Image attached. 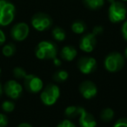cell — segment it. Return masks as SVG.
Masks as SVG:
<instances>
[{
	"mask_svg": "<svg viewBox=\"0 0 127 127\" xmlns=\"http://www.w3.org/2000/svg\"><path fill=\"white\" fill-rule=\"evenodd\" d=\"M35 55L40 60L53 59L58 55V46L51 41H41L36 46Z\"/></svg>",
	"mask_w": 127,
	"mask_h": 127,
	"instance_id": "6da1fadb",
	"label": "cell"
},
{
	"mask_svg": "<svg viewBox=\"0 0 127 127\" xmlns=\"http://www.w3.org/2000/svg\"><path fill=\"white\" fill-rule=\"evenodd\" d=\"M125 65V57L118 51L111 52L105 57L104 66L109 72L114 73L119 71Z\"/></svg>",
	"mask_w": 127,
	"mask_h": 127,
	"instance_id": "7a4b0ae2",
	"label": "cell"
},
{
	"mask_svg": "<svg viewBox=\"0 0 127 127\" xmlns=\"http://www.w3.org/2000/svg\"><path fill=\"white\" fill-rule=\"evenodd\" d=\"M60 97V89L55 84H49L41 91L40 99L46 106H51L56 104Z\"/></svg>",
	"mask_w": 127,
	"mask_h": 127,
	"instance_id": "3957f363",
	"label": "cell"
},
{
	"mask_svg": "<svg viewBox=\"0 0 127 127\" xmlns=\"http://www.w3.org/2000/svg\"><path fill=\"white\" fill-rule=\"evenodd\" d=\"M126 15L127 9L124 3L119 2V1H114L111 3L109 11H108V16L111 23L117 24L124 21L126 18Z\"/></svg>",
	"mask_w": 127,
	"mask_h": 127,
	"instance_id": "277c9868",
	"label": "cell"
},
{
	"mask_svg": "<svg viewBox=\"0 0 127 127\" xmlns=\"http://www.w3.org/2000/svg\"><path fill=\"white\" fill-rule=\"evenodd\" d=\"M15 12L14 4L6 0H0V26L9 25L14 20Z\"/></svg>",
	"mask_w": 127,
	"mask_h": 127,
	"instance_id": "5b68a950",
	"label": "cell"
},
{
	"mask_svg": "<svg viewBox=\"0 0 127 127\" xmlns=\"http://www.w3.org/2000/svg\"><path fill=\"white\" fill-rule=\"evenodd\" d=\"M32 25L37 32H44L49 30L52 25V19L48 14L38 12L32 18Z\"/></svg>",
	"mask_w": 127,
	"mask_h": 127,
	"instance_id": "8992f818",
	"label": "cell"
},
{
	"mask_svg": "<svg viewBox=\"0 0 127 127\" xmlns=\"http://www.w3.org/2000/svg\"><path fill=\"white\" fill-rule=\"evenodd\" d=\"M24 85L27 92L31 93H37L44 88L42 79L33 74H27L24 78Z\"/></svg>",
	"mask_w": 127,
	"mask_h": 127,
	"instance_id": "52a82bcc",
	"label": "cell"
},
{
	"mask_svg": "<svg viewBox=\"0 0 127 127\" xmlns=\"http://www.w3.org/2000/svg\"><path fill=\"white\" fill-rule=\"evenodd\" d=\"M97 60L92 57H82L78 61V68L83 74L89 75L97 69Z\"/></svg>",
	"mask_w": 127,
	"mask_h": 127,
	"instance_id": "ba28073f",
	"label": "cell"
},
{
	"mask_svg": "<svg viewBox=\"0 0 127 127\" xmlns=\"http://www.w3.org/2000/svg\"><path fill=\"white\" fill-rule=\"evenodd\" d=\"M4 92L10 98L18 99L21 97L23 92V86L16 80H9L4 85Z\"/></svg>",
	"mask_w": 127,
	"mask_h": 127,
	"instance_id": "9c48e42d",
	"label": "cell"
},
{
	"mask_svg": "<svg viewBox=\"0 0 127 127\" xmlns=\"http://www.w3.org/2000/svg\"><path fill=\"white\" fill-rule=\"evenodd\" d=\"M30 28L25 23H18L12 26L11 30V36L16 41H24L28 37Z\"/></svg>",
	"mask_w": 127,
	"mask_h": 127,
	"instance_id": "30bf717a",
	"label": "cell"
},
{
	"mask_svg": "<svg viewBox=\"0 0 127 127\" xmlns=\"http://www.w3.org/2000/svg\"><path fill=\"white\" fill-rule=\"evenodd\" d=\"M79 92L82 97L85 99H92L97 95V85L92 81L85 80L79 85Z\"/></svg>",
	"mask_w": 127,
	"mask_h": 127,
	"instance_id": "8fae6325",
	"label": "cell"
},
{
	"mask_svg": "<svg viewBox=\"0 0 127 127\" xmlns=\"http://www.w3.org/2000/svg\"><path fill=\"white\" fill-rule=\"evenodd\" d=\"M97 44V37L93 33H87L84 35L79 40V48L85 52L90 53L94 50Z\"/></svg>",
	"mask_w": 127,
	"mask_h": 127,
	"instance_id": "7c38bea8",
	"label": "cell"
},
{
	"mask_svg": "<svg viewBox=\"0 0 127 127\" xmlns=\"http://www.w3.org/2000/svg\"><path fill=\"white\" fill-rule=\"evenodd\" d=\"M78 117L80 127H97L95 118L83 107H80V114Z\"/></svg>",
	"mask_w": 127,
	"mask_h": 127,
	"instance_id": "4fadbf2b",
	"label": "cell"
},
{
	"mask_svg": "<svg viewBox=\"0 0 127 127\" xmlns=\"http://www.w3.org/2000/svg\"><path fill=\"white\" fill-rule=\"evenodd\" d=\"M78 55V51H77L76 48L73 47L71 45H65L62 48L61 51H60V57L65 61H72Z\"/></svg>",
	"mask_w": 127,
	"mask_h": 127,
	"instance_id": "5bb4252c",
	"label": "cell"
},
{
	"mask_svg": "<svg viewBox=\"0 0 127 127\" xmlns=\"http://www.w3.org/2000/svg\"><path fill=\"white\" fill-rule=\"evenodd\" d=\"M86 24L82 20H76L71 24V31L76 34H82L86 31Z\"/></svg>",
	"mask_w": 127,
	"mask_h": 127,
	"instance_id": "9a60e30c",
	"label": "cell"
},
{
	"mask_svg": "<svg viewBox=\"0 0 127 127\" xmlns=\"http://www.w3.org/2000/svg\"><path fill=\"white\" fill-rule=\"evenodd\" d=\"M84 4L90 10H98L104 4V0H83Z\"/></svg>",
	"mask_w": 127,
	"mask_h": 127,
	"instance_id": "2e32d148",
	"label": "cell"
},
{
	"mask_svg": "<svg viewBox=\"0 0 127 127\" xmlns=\"http://www.w3.org/2000/svg\"><path fill=\"white\" fill-rule=\"evenodd\" d=\"M115 112L111 108L106 107L104 109L102 110V111L100 112V118L103 122H111V120L114 118Z\"/></svg>",
	"mask_w": 127,
	"mask_h": 127,
	"instance_id": "e0dca14e",
	"label": "cell"
},
{
	"mask_svg": "<svg viewBox=\"0 0 127 127\" xmlns=\"http://www.w3.org/2000/svg\"><path fill=\"white\" fill-rule=\"evenodd\" d=\"M80 107L81 106H75V105H70L66 107L64 110V115L68 118H75L79 116L80 114Z\"/></svg>",
	"mask_w": 127,
	"mask_h": 127,
	"instance_id": "ac0fdd59",
	"label": "cell"
},
{
	"mask_svg": "<svg viewBox=\"0 0 127 127\" xmlns=\"http://www.w3.org/2000/svg\"><path fill=\"white\" fill-rule=\"evenodd\" d=\"M51 34H52V37H54L55 40L58 41V42H62L65 39L66 37V33L64 32V29H62L61 27H54L51 31Z\"/></svg>",
	"mask_w": 127,
	"mask_h": 127,
	"instance_id": "d6986e66",
	"label": "cell"
},
{
	"mask_svg": "<svg viewBox=\"0 0 127 127\" xmlns=\"http://www.w3.org/2000/svg\"><path fill=\"white\" fill-rule=\"evenodd\" d=\"M54 81L58 82V83H63V82L66 81L69 78V74L66 71L64 70H58L53 74L52 76Z\"/></svg>",
	"mask_w": 127,
	"mask_h": 127,
	"instance_id": "ffe728a7",
	"label": "cell"
},
{
	"mask_svg": "<svg viewBox=\"0 0 127 127\" xmlns=\"http://www.w3.org/2000/svg\"><path fill=\"white\" fill-rule=\"evenodd\" d=\"M2 52L4 54V56L5 57H11L15 54L16 52V46H15L14 44L12 43H10L8 44H5V45L3 47Z\"/></svg>",
	"mask_w": 127,
	"mask_h": 127,
	"instance_id": "44dd1931",
	"label": "cell"
},
{
	"mask_svg": "<svg viewBox=\"0 0 127 127\" xmlns=\"http://www.w3.org/2000/svg\"><path fill=\"white\" fill-rule=\"evenodd\" d=\"M26 75H27L26 71L21 67H16V68H14V70H13V76L15 77V78H18V79H24Z\"/></svg>",
	"mask_w": 127,
	"mask_h": 127,
	"instance_id": "7402d4cb",
	"label": "cell"
},
{
	"mask_svg": "<svg viewBox=\"0 0 127 127\" xmlns=\"http://www.w3.org/2000/svg\"><path fill=\"white\" fill-rule=\"evenodd\" d=\"M2 109L5 112H11L15 109V104L13 101L5 100L2 103Z\"/></svg>",
	"mask_w": 127,
	"mask_h": 127,
	"instance_id": "603a6c76",
	"label": "cell"
},
{
	"mask_svg": "<svg viewBox=\"0 0 127 127\" xmlns=\"http://www.w3.org/2000/svg\"><path fill=\"white\" fill-rule=\"evenodd\" d=\"M56 127H76V125L70 119H64L60 123H58V125Z\"/></svg>",
	"mask_w": 127,
	"mask_h": 127,
	"instance_id": "cb8c5ba5",
	"label": "cell"
},
{
	"mask_svg": "<svg viewBox=\"0 0 127 127\" xmlns=\"http://www.w3.org/2000/svg\"><path fill=\"white\" fill-rule=\"evenodd\" d=\"M113 127H127V118H122L118 119L113 125Z\"/></svg>",
	"mask_w": 127,
	"mask_h": 127,
	"instance_id": "d4e9b609",
	"label": "cell"
},
{
	"mask_svg": "<svg viewBox=\"0 0 127 127\" xmlns=\"http://www.w3.org/2000/svg\"><path fill=\"white\" fill-rule=\"evenodd\" d=\"M8 125V118L6 115L0 113V127H5Z\"/></svg>",
	"mask_w": 127,
	"mask_h": 127,
	"instance_id": "484cf974",
	"label": "cell"
},
{
	"mask_svg": "<svg viewBox=\"0 0 127 127\" xmlns=\"http://www.w3.org/2000/svg\"><path fill=\"white\" fill-rule=\"evenodd\" d=\"M103 32H104V28H103L101 25H97V26L94 27L93 30H92V33H93L96 37L100 35V34H102Z\"/></svg>",
	"mask_w": 127,
	"mask_h": 127,
	"instance_id": "4316f807",
	"label": "cell"
},
{
	"mask_svg": "<svg viewBox=\"0 0 127 127\" xmlns=\"http://www.w3.org/2000/svg\"><path fill=\"white\" fill-rule=\"evenodd\" d=\"M121 32H122V35H123L124 38L127 41V20L123 24V25H122Z\"/></svg>",
	"mask_w": 127,
	"mask_h": 127,
	"instance_id": "83f0119b",
	"label": "cell"
},
{
	"mask_svg": "<svg viewBox=\"0 0 127 127\" xmlns=\"http://www.w3.org/2000/svg\"><path fill=\"white\" fill-rule=\"evenodd\" d=\"M4 42H5V35L2 30H0V45L4 44Z\"/></svg>",
	"mask_w": 127,
	"mask_h": 127,
	"instance_id": "f1b7e54d",
	"label": "cell"
},
{
	"mask_svg": "<svg viewBox=\"0 0 127 127\" xmlns=\"http://www.w3.org/2000/svg\"><path fill=\"white\" fill-rule=\"evenodd\" d=\"M53 63H54V64L56 66H60L61 65V60L60 59H58V58H53Z\"/></svg>",
	"mask_w": 127,
	"mask_h": 127,
	"instance_id": "f546056e",
	"label": "cell"
},
{
	"mask_svg": "<svg viewBox=\"0 0 127 127\" xmlns=\"http://www.w3.org/2000/svg\"><path fill=\"white\" fill-rule=\"evenodd\" d=\"M18 127H32V125L28 123H21L18 125Z\"/></svg>",
	"mask_w": 127,
	"mask_h": 127,
	"instance_id": "4dcf8cb0",
	"label": "cell"
},
{
	"mask_svg": "<svg viewBox=\"0 0 127 127\" xmlns=\"http://www.w3.org/2000/svg\"><path fill=\"white\" fill-rule=\"evenodd\" d=\"M3 92H4V88H3L2 85H1V84H0V97H1V96H2Z\"/></svg>",
	"mask_w": 127,
	"mask_h": 127,
	"instance_id": "1f68e13d",
	"label": "cell"
},
{
	"mask_svg": "<svg viewBox=\"0 0 127 127\" xmlns=\"http://www.w3.org/2000/svg\"><path fill=\"white\" fill-rule=\"evenodd\" d=\"M125 58H127V47L125 48Z\"/></svg>",
	"mask_w": 127,
	"mask_h": 127,
	"instance_id": "d6a6232c",
	"label": "cell"
},
{
	"mask_svg": "<svg viewBox=\"0 0 127 127\" xmlns=\"http://www.w3.org/2000/svg\"><path fill=\"white\" fill-rule=\"evenodd\" d=\"M108 2H110V3H112V2H114L115 0H107Z\"/></svg>",
	"mask_w": 127,
	"mask_h": 127,
	"instance_id": "836d02e7",
	"label": "cell"
},
{
	"mask_svg": "<svg viewBox=\"0 0 127 127\" xmlns=\"http://www.w3.org/2000/svg\"><path fill=\"white\" fill-rule=\"evenodd\" d=\"M1 72H2V70H1V68H0V76H1Z\"/></svg>",
	"mask_w": 127,
	"mask_h": 127,
	"instance_id": "e575fe53",
	"label": "cell"
},
{
	"mask_svg": "<svg viewBox=\"0 0 127 127\" xmlns=\"http://www.w3.org/2000/svg\"><path fill=\"white\" fill-rule=\"evenodd\" d=\"M122 1H123V2H127V0H122Z\"/></svg>",
	"mask_w": 127,
	"mask_h": 127,
	"instance_id": "d590c367",
	"label": "cell"
}]
</instances>
